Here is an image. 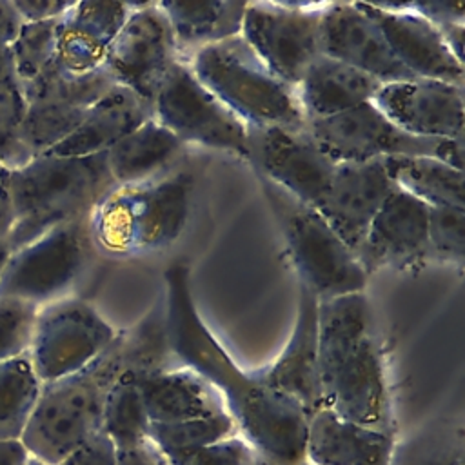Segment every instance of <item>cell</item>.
I'll return each mask as SVG.
<instances>
[{
  "label": "cell",
  "instance_id": "6",
  "mask_svg": "<svg viewBox=\"0 0 465 465\" xmlns=\"http://www.w3.org/2000/svg\"><path fill=\"white\" fill-rule=\"evenodd\" d=\"M194 76L251 129H305L296 89L283 84L240 36L185 58Z\"/></svg>",
  "mask_w": 465,
  "mask_h": 465
},
{
  "label": "cell",
  "instance_id": "2",
  "mask_svg": "<svg viewBox=\"0 0 465 465\" xmlns=\"http://www.w3.org/2000/svg\"><path fill=\"white\" fill-rule=\"evenodd\" d=\"M318 361L323 407L349 421L391 430L383 360L363 292L318 300Z\"/></svg>",
  "mask_w": 465,
  "mask_h": 465
},
{
  "label": "cell",
  "instance_id": "16",
  "mask_svg": "<svg viewBox=\"0 0 465 465\" xmlns=\"http://www.w3.org/2000/svg\"><path fill=\"white\" fill-rule=\"evenodd\" d=\"M398 129L416 138H463V85L412 78L381 84L371 100Z\"/></svg>",
  "mask_w": 465,
  "mask_h": 465
},
{
  "label": "cell",
  "instance_id": "32",
  "mask_svg": "<svg viewBox=\"0 0 465 465\" xmlns=\"http://www.w3.org/2000/svg\"><path fill=\"white\" fill-rule=\"evenodd\" d=\"M238 432V427L229 412L200 418V420H187V421H174V423H149L147 440L169 460L176 456L189 454L198 450L209 443L223 440Z\"/></svg>",
  "mask_w": 465,
  "mask_h": 465
},
{
  "label": "cell",
  "instance_id": "37",
  "mask_svg": "<svg viewBox=\"0 0 465 465\" xmlns=\"http://www.w3.org/2000/svg\"><path fill=\"white\" fill-rule=\"evenodd\" d=\"M167 461L169 465H272L240 432Z\"/></svg>",
  "mask_w": 465,
  "mask_h": 465
},
{
  "label": "cell",
  "instance_id": "34",
  "mask_svg": "<svg viewBox=\"0 0 465 465\" xmlns=\"http://www.w3.org/2000/svg\"><path fill=\"white\" fill-rule=\"evenodd\" d=\"M27 102L20 82L0 84V165L15 171L35 158L24 142Z\"/></svg>",
  "mask_w": 465,
  "mask_h": 465
},
{
  "label": "cell",
  "instance_id": "8",
  "mask_svg": "<svg viewBox=\"0 0 465 465\" xmlns=\"http://www.w3.org/2000/svg\"><path fill=\"white\" fill-rule=\"evenodd\" d=\"M93 251L89 218L62 223L9 252L0 272V296L38 309L67 298L85 272Z\"/></svg>",
  "mask_w": 465,
  "mask_h": 465
},
{
  "label": "cell",
  "instance_id": "27",
  "mask_svg": "<svg viewBox=\"0 0 465 465\" xmlns=\"http://www.w3.org/2000/svg\"><path fill=\"white\" fill-rule=\"evenodd\" d=\"M163 11L180 58L194 51L240 36L247 2L200 0V2H158Z\"/></svg>",
  "mask_w": 465,
  "mask_h": 465
},
{
  "label": "cell",
  "instance_id": "13",
  "mask_svg": "<svg viewBox=\"0 0 465 465\" xmlns=\"http://www.w3.org/2000/svg\"><path fill=\"white\" fill-rule=\"evenodd\" d=\"M325 4L247 2L242 38L283 84L296 89L322 54L320 25Z\"/></svg>",
  "mask_w": 465,
  "mask_h": 465
},
{
  "label": "cell",
  "instance_id": "7",
  "mask_svg": "<svg viewBox=\"0 0 465 465\" xmlns=\"http://www.w3.org/2000/svg\"><path fill=\"white\" fill-rule=\"evenodd\" d=\"M260 182L285 238L300 285L318 300L363 292L369 272L322 214L263 176Z\"/></svg>",
  "mask_w": 465,
  "mask_h": 465
},
{
  "label": "cell",
  "instance_id": "42",
  "mask_svg": "<svg viewBox=\"0 0 465 465\" xmlns=\"http://www.w3.org/2000/svg\"><path fill=\"white\" fill-rule=\"evenodd\" d=\"M116 465H169V461L147 440L140 445L116 449Z\"/></svg>",
  "mask_w": 465,
  "mask_h": 465
},
{
  "label": "cell",
  "instance_id": "46",
  "mask_svg": "<svg viewBox=\"0 0 465 465\" xmlns=\"http://www.w3.org/2000/svg\"><path fill=\"white\" fill-rule=\"evenodd\" d=\"M438 29L450 53L463 64V24H441Z\"/></svg>",
  "mask_w": 465,
  "mask_h": 465
},
{
  "label": "cell",
  "instance_id": "35",
  "mask_svg": "<svg viewBox=\"0 0 465 465\" xmlns=\"http://www.w3.org/2000/svg\"><path fill=\"white\" fill-rule=\"evenodd\" d=\"M38 307L0 296V363L27 354Z\"/></svg>",
  "mask_w": 465,
  "mask_h": 465
},
{
  "label": "cell",
  "instance_id": "23",
  "mask_svg": "<svg viewBox=\"0 0 465 465\" xmlns=\"http://www.w3.org/2000/svg\"><path fill=\"white\" fill-rule=\"evenodd\" d=\"M134 4L74 2L60 20L58 64L76 74L102 67L107 49L129 18Z\"/></svg>",
  "mask_w": 465,
  "mask_h": 465
},
{
  "label": "cell",
  "instance_id": "5",
  "mask_svg": "<svg viewBox=\"0 0 465 465\" xmlns=\"http://www.w3.org/2000/svg\"><path fill=\"white\" fill-rule=\"evenodd\" d=\"M191 183V174L178 171L116 185L89 216L94 247L111 256H138L169 247L187 223Z\"/></svg>",
  "mask_w": 465,
  "mask_h": 465
},
{
  "label": "cell",
  "instance_id": "4",
  "mask_svg": "<svg viewBox=\"0 0 465 465\" xmlns=\"http://www.w3.org/2000/svg\"><path fill=\"white\" fill-rule=\"evenodd\" d=\"M129 363L125 331L87 367L56 381L42 383L33 416L22 434L27 452L54 465L102 430L105 396Z\"/></svg>",
  "mask_w": 465,
  "mask_h": 465
},
{
  "label": "cell",
  "instance_id": "21",
  "mask_svg": "<svg viewBox=\"0 0 465 465\" xmlns=\"http://www.w3.org/2000/svg\"><path fill=\"white\" fill-rule=\"evenodd\" d=\"M262 378L291 396L307 416L322 405L318 361V298L300 285L298 312L292 334L272 365L260 371Z\"/></svg>",
  "mask_w": 465,
  "mask_h": 465
},
{
  "label": "cell",
  "instance_id": "24",
  "mask_svg": "<svg viewBox=\"0 0 465 465\" xmlns=\"http://www.w3.org/2000/svg\"><path fill=\"white\" fill-rule=\"evenodd\" d=\"M138 387L151 423H174L227 412L220 392L183 365L142 372Z\"/></svg>",
  "mask_w": 465,
  "mask_h": 465
},
{
  "label": "cell",
  "instance_id": "44",
  "mask_svg": "<svg viewBox=\"0 0 465 465\" xmlns=\"http://www.w3.org/2000/svg\"><path fill=\"white\" fill-rule=\"evenodd\" d=\"M29 458L22 440H0V465H27Z\"/></svg>",
  "mask_w": 465,
  "mask_h": 465
},
{
  "label": "cell",
  "instance_id": "41",
  "mask_svg": "<svg viewBox=\"0 0 465 465\" xmlns=\"http://www.w3.org/2000/svg\"><path fill=\"white\" fill-rule=\"evenodd\" d=\"M409 9L418 13L420 16L427 18L434 25L441 24H463L465 18V5L463 4H454V2H414L407 4Z\"/></svg>",
  "mask_w": 465,
  "mask_h": 465
},
{
  "label": "cell",
  "instance_id": "9",
  "mask_svg": "<svg viewBox=\"0 0 465 465\" xmlns=\"http://www.w3.org/2000/svg\"><path fill=\"white\" fill-rule=\"evenodd\" d=\"M307 134L336 163L389 156H434L463 171V138H416L398 129L372 102L305 124Z\"/></svg>",
  "mask_w": 465,
  "mask_h": 465
},
{
  "label": "cell",
  "instance_id": "45",
  "mask_svg": "<svg viewBox=\"0 0 465 465\" xmlns=\"http://www.w3.org/2000/svg\"><path fill=\"white\" fill-rule=\"evenodd\" d=\"M7 169L0 165V240H5L11 229V203L7 193Z\"/></svg>",
  "mask_w": 465,
  "mask_h": 465
},
{
  "label": "cell",
  "instance_id": "19",
  "mask_svg": "<svg viewBox=\"0 0 465 465\" xmlns=\"http://www.w3.org/2000/svg\"><path fill=\"white\" fill-rule=\"evenodd\" d=\"M320 51L381 84L416 78L396 60L380 27L358 2H331L323 5Z\"/></svg>",
  "mask_w": 465,
  "mask_h": 465
},
{
  "label": "cell",
  "instance_id": "31",
  "mask_svg": "<svg viewBox=\"0 0 465 465\" xmlns=\"http://www.w3.org/2000/svg\"><path fill=\"white\" fill-rule=\"evenodd\" d=\"M42 391L29 354L0 363V440H20Z\"/></svg>",
  "mask_w": 465,
  "mask_h": 465
},
{
  "label": "cell",
  "instance_id": "48",
  "mask_svg": "<svg viewBox=\"0 0 465 465\" xmlns=\"http://www.w3.org/2000/svg\"><path fill=\"white\" fill-rule=\"evenodd\" d=\"M9 249H7V245H5V242L4 240H0V272H2V269H4V265H5V262H7V256H9Z\"/></svg>",
  "mask_w": 465,
  "mask_h": 465
},
{
  "label": "cell",
  "instance_id": "12",
  "mask_svg": "<svg viewBox=\"0 0 465 465\" xmlns=\"http://www.w3.org/2000/svg\"><path fill=\"white\" fill-rule=\"evenodd\" d=\"M114 84L102 67L76 74L64 69L58 60L49 64L36 78L22 84L27 113L24 142L33 156L44 154L65 140L84 120L89 107Z\"/></svg>",
  "mask_w": 465,
  "mask_h": 465
},
{
  "label": "cell",
  "instance_id": "11",
  "mask_svg": "<svg viewBox=\"0 0 465 465\" xmlns=\"http://www.w3.org/2000/svg\"><path fill=\"white\" fill-rule=\"evenodd\" d=\"M116 334L91 303L67 296L38 309L27 354L38 380L49 383L87 367Z\"/></svg>",
  "mask_w": 465,
  "mask_h": 465
},
{
  "label": "cell",
  "instance_id": "25",
  "mask_svg": "<svg viewBox=\"0 0 465 465\" xmlns=\"http://www.w3.org/2000/svg\"><path fill=\"white\" fill-rule=\"evenodd\" d=\"M153 118V105L133 91L113 85L98 98L78 127L49 154L58 156H93L107 153L118 140Z\"/></svg>",
  "mask_w": 465,
  "mask_h": 465
},
{
  "label": "cell",
  "instance_id": "10",
  "mask_svg": "<svg viewBox=\"0 0 465 465\" xmlns=\"http://www.w3.org/2000/svg\"><path fill=\"white\" fill-rule=\"evenodd\" d=\"M153 116L182 143L232 153L251 162V127L223 105L180 58L153 100Z\"/></svg>",
  "mask_w": 465,
  "mask_h": 465
},
{
  "label": "cell",
  "instance_id": "36",
  "mask_svg": "<svg viewBox=\"0 0 465 465\" xmlns=\"http://www.w3.org/2000/svg\"><path fill=\"white\" fill-rule=\"evenodd\" d=\"M429 252L461 263L465 252V209L429 207Z\"/></svg>",
  "mask_w": 465,
  "mask_h": 465
},
{
  "label": "cell",
  "instance_id": "50",
  "mask_svg": "<svg viewBox=\"0 0 465 465\" xmlns=\"http://www.w3.org/2000/svg\"><path fill=\"white\" fill-rule=\"evenodd\" d=\"M300 465H312V463H307V461H302Z\"/></svg>",
  "mask_w": 465,
  "mask_h": 465
},
{
  "label": "cell",
  "instance_id": "18",
  "mask_svg": "<svg viewBox=\"0 0 465 465\" xmlns=\"http://www.w3.org/2000/svg\"><path fill=\"white\" fill-rule=\"evenodd\" d=\"M383 158L336 163L332 180L316 211L358 256L369 225L394 191Z\"/></svg>",
  "mask_w": 465,
  "mask_h": 465
},
{
  "label": "cell",
  "instance_id": "20",
  "mask_svg": "<svg viewBox=\"0 0 465 465\" xmlns=\"http://www.w3.org/2000/svg\"><path fill=\"white\" fill-rule=\"evenodd\" d=\"M427 220L429 207L396 187L372 218L358 252L365 271L423 260L429 254Z\"/></svg>",
  "mask_w": 465,
  "mask_h": 465
},
{
  "label": "cell",
  "instance_id": "39",
  "mask_svg": "<svg viewBox=\"0 0 465 465\" xmlns=\"http://www.w3.org/2000/svg\"><path fill=\"white\" fill-rule=\"evenodd\" d=\"M54 465H116V447L100 430Z\"/></svg>",
  "mask_w": 465,
  "mask_h": 465
},
{
  "label": "cell",
  "instance_id": "26",
  "mask_svg": "<svg viewBox=\"0 0 465 465\" xmlns=\"http://www.w3.org/2000/svg\"><path fill=\"white\" fill-rule=\"evenodd\" d=\"M381 82L336 58L320 54L305 71L296 96L307 122L329 118L371 102Z\"/></svg>",
  "mask_w": 465,
  "mask_h": 465
},
{
  "label": "cell",
  "instance_id": "43",
  "mask_svg": "<svg viewBox=\"0 0 465 465\" xmlns=\"http://www.w3.org/2000/svg\"><path fill=\"white\" fill-rule=\"evenodd\" d=\"M24 20L13 2L0 0V44H11L18 35Z\"/></svg>",
  "mask_w": 465,
  "mask_h": 465
},
{
  "label": "cell",
  "instance_id": "30",
  "mask_svg": "<svg viewBox=\"0 0 465 465\" xmlns=\"http://www.w3.org/2000/svg\"><path fill=\"white\" fill-rule=\"evenodd\" d=\"M142 372L145 371L133 360L129 351V363L113 381L105 396L102 430L116 449H125L147 441L151 421L147 418L138 387V378Z\"/></svg>",
  "mask_w": 465,
  "mask_h": 465
},
{
  "label": "cell",
  "instance_id": "15",
  "mask_svg": "<svg viewBox=\"0 0 465 465\" xmlns=\"http://www.w3.org/2000/svg\"><path fill=\"white\" fill-rule=\"evenodd\" d=\"M251 163L260 176L296 200L318 207L332 180L336 162L307 134L280 127L251 129Z\"/></svg>",
  "mask_w": 465,
  "mask_h": 465
},
{
  "label": "cell",
  "instance_id": "17",
  "mask_svg": "<svg viewBox=\"0 0 465 465\" xmlns=\"http://www.w3.org/2000/svg\"><path fill=\"white\" fill-rule=\"evenodd\" d=\"M358 4L380 27L396 60L416 78L463 85V64L450 53L438 25L407 4Z\"/></svg>",
  "mask_w": 465,
  "mask_h": 465
},
{
  "label": "cell",
  "instance_id": "28",
  "mask_svg": "<svg viewBox=\"0 0 465 465\" xmlns=\"http://www.w3.org/2000/svg\"><path fill=\"white\" fill-rule=\"evenodd\" d=\"M182 147L183 143L153 116L118 140L105 153V162L114 185H133L158 176Z\"/></svg>",
  "mask_w": 465,
  "mask_h": 465
},
{
  "label": "cell",
  "instance_id": "3",
  "mask_svg": "<svg viewBox=\"0 0 465 465\" xmlns=\"http://www.w3.org/2000/svg\"><path fill=\"white\" fill-rule=\"evenodd\" d=\"M105 153L93 156L38 154L7 173L11 229L9 251H16L40 234L91 216L98 202L114 189Z\"/></svg>",
  "mask_w": 465,
  "mask_h": 465
},
{
  "label": "cell",
  "instance_id": "38",
  "mask_svg": "<svg viewBox=\"0 0 465 465\" xmlns=\"http://www.w3.org/2000/svg\"><path fill=\"white\" fill-rule=\"evenodd\" d=\"M391 465H463L461 436L454 440L421 438L394 445Z\"/></svg>",
  "mask_w": 465,
  "mask_h": 465
},
{
  "label": "cell",
  "instance_id": "33",
  "mask_svg": "<svg viewBox=\"0 0 465 465\" xmlns=\"http://www.w3.org/2000/svg\"><path fill=\"white\" fill-rule=\"evenodd\" d=\"M60 20L24 22L11 42L15 69L20 84L36 78L49 64L56 60Z\"/></svg>",
  "mask_w": 465,
  "mask_h": 465
},
{
  "label": "cell",
  "instance_id": "22",
  "mask_svg": "<svg viewBox=\"0 0 465 465\" xmlns=\"http://www.w3.org/2000/svg\"><path fill=\"white\" fill-rule=\"evenodd\" d=\"M391 430L349 421L327 407L307 418L305 458L312 465H391Z\"/></svg>",
  "mask_w": 465,
  "mask_h": 465
},
{
  "label": "cell",
  "instance_id": "14",
  "mask_svg": "<svg viewBox=\"0 0 465 465\" xmlns=\"http://www.w3.org/2000/svg\"><path fill=\"white\" fill-rule=\"evenodd\" d=\"M180 60L171 25L158 2L134 4L107 49L104 69L116 85L153 105L167 73Z\"/></svg>",
  "mask_w": 465,
  "mask_h": 465
},
{
  "label": "cell",
  "instance_id": "47",
  "mask_svg": "<svg viewBox=\"0 0 465 465\" xmlns=\"http://www.w3.org/2000/svg\"><path fill=\"white\" fill-rule=\"evenodd\" d=\"M5 82H20L15 69L11 44H0V84Z\"/></svg>",
  "mask_w": 465,
  "mask_h": 465
},
{
  "label": "cell",
  "instance_id": "49",
  "mask_svg": "<svg viewBox=\"0 0 465 465\" xmlns=\"http://www.w3.org/2000/svg\"><path fill=\"white\" fill-rule=\"evenodd\" d=\"M27 465H47V463H44V461H40V460H36V458H29V461H27Z\"/></svg>",
  "mask_w": 465,
  "mask_h": 465
},
{
  "label": "cell",
  "instance_id": "40",
  "mask_svg": "<svg viewBox=\"0 0 465 465\" xmlns=\"http://www.w3.org/2000/svg\"><path fill=\"white\" fill-rule=\"evenodd\" d=\"M74 2L62 0H15L13 5L24 22H45L62 18Z\"/></svg>",
  "mask_w": 465,
  "mask_h": 465
},
{
  "label": "cell",
  "instance_id": "29",
  "mask_svg": "<svg viewBox=\"0 0 465 465\" xmlns=\"http://www.w3.org/2000/svg\"><path fill=\"white\" fill-rule=\"evenodd\" d=\"M385 171L400 191L423 202L427 207L465 209L463 171L434 156H389Z\"/></svg>",
  "mask_w": 465,
  "mask_h": 465
},
{
  "label": "cell",
  "instance_id": "1",
  "mask_svg": "<svg viewBox=\"0 0 465 465\" xmlns=\"http://www.w3.org/2000/svg\"><path fill=\"white\" fill-rule=\"evenodd\" d=\"M163 280L171 352L220 392L238 432L267 461L300 465L305 458V411L291 396L271 387L260 372L236 365L196 311L185 263H173Z\"/></svg>",
  "mask_w": 465,
  "mask_h": 465
}]
</instances>
